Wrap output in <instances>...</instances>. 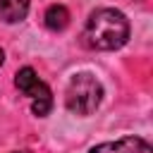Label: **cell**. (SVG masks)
<instances>
[{"label": "cell", "mask_w": 153, "mask_h": 153, "mask_svg": "<svg viewBox=\"0 0 153 153\" xmlns=\"http://www.w3.org/2000/svg\"><path fill=\"white\" fill-rule=\"evenodd\" d=\"M26 12H29V0H0V22L5 24L22 22Z\"/></svg>", "instance_id": "5b68a950"}, {"label": "cell", "mask_w": 153, "mask_h": 153, "mask_svg": "<svg viewBox=\"0 0 153 153\" xmlns=\"http://www.w3.org/2000/svg\"><path fill=\"white\" fill-rule=\"evenodd\" d=\"M103 100V84L91 72H79L69 79L65 91V105L74 115H91Z\"/></svg>", "instance_id": "7a4b0ae2"}, {"label": "cell", "mask_w": 153, "mask_h": 153, "mask_svg": "<svg viewBox=\"0 0 153 153\" xmlns=\"http://www.w3.org/2000/svg\"><path fill=\"white\" fill-rule=\"evenodd\" d=\"M88 153H153L151 143L141 136H122L117 141H105L93 146Z\"/></svg>", "instance_id": "277c9868"}, {"label": "cell", "mask_w": 153, "mask_h": 153, "mask_svg": "<svg viewBox=\"0 0 153 153\" xmlns=\"http://www.w3.org/2000/svg\"><path fill=\"white\" fill-rule=\"evenodd\" d=\"M2 62H5V50L0 48V65H2Z\"/></svg>", "instance_id": "52a82bcc"}, {"label": "cell", "mask_w": 153, "mask_h": 153, "mask_svg": "<svg viewBox=\"0 0 153 153\" xmlns=\"http://www.w3.org/2000/svg\"><path fill=\"white\" fill-rule=\"evenodd\" d=\"M14 86L19 88V93H24L31 100V112L36 117H45L53 108V93L48 88L45 81L38 79L33 67H22L14 76Z\"/></svg>", "instance_id": "3957f363"}, {"label": "cell", "mask_w": 153, "mask_h": 153, "mask_svg": "<svg viewBox=\"0 0 153 153\" xmlns=\"http://www.w3.org/2000/svg\"><path fill=\"white\" fill-rule=\"evenodd\" d=\"M129 38V19L115 7H98L88 14L84 41L96 50H117Z\"/></svg>", "instance_id": "6da1fadb"}, {"label": "cell", "mask_w": 153, "mask_h": 153, "mask_svg": "<svg viewBox=\"0 0 153 153\" xmlns=\"http://www.w3.org/2000/svg\"><path fill=\"white\" fill-rule=\"evenodd\" d=\"M43 22H45V26L50 31H62L69 24V12H67L65 5H50L45 10V14H43Z\"/></svg>", "instance_id": "8992f818"}, {"label": "cell", "mask_w": 153, "mask_h": 153, "mask_svg": "<svg viewBox=\"0 0 153 153\" xmlns=\"http://www.w3.org/2000/svg\"><path fill=\"white\" fill-rule=\"evenodd\" d=\"M14 153H29V151H14Z\"/></svg>", "instance_id": "ba28073f"}]
</instances>
